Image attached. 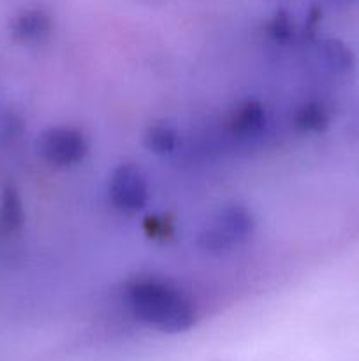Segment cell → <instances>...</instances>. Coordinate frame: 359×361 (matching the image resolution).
Instances as JSON below:
<instances>
[{"instance_id":"obj_1","label":"cell","mask_w":359,"mask_h":361,"mask_svg":"<svg viewBox=\"0 0 359 361\" xmlns=\"http://www.w3.org/2000/svg\"><path fill=\"white\" fill-rule=\"evenodd\" d=\"M125 296L134 317L162 334H183L196 324L192 302L169 282L136 279L127 286Z\"/></svg>"},{"instance_id":"obj_2","label":"cell","mask_w":359,"mask_h":361,"mask_svg":"<svg viewBox=\"0 0 359 361\" xmlns=\"http://www.w3.org/2000/svg\"><path fill=\"white\" fill-rule=\"evenodd\" d=\"M253 229L256 219L245 204H225L203 226L197 235V245L210 256H222L246 242Z\"/></svg>"},{"instance_id":"obj_3","label":"cell","mask_w":359,"mask_h":361,"mask_svg":"<svg viewBox=\"0 0 359 361\" xmlns=\"http://www.w3.org/2000/svg\"><path fill=\"white\" fill-rule=\"evenodd\" d=\"M87 136L80 129L70 126H55L42 130L35 141V150L53 166H74L83 161L88 154Z\"/></svg>"},{"instance_id":"obj_4","label":"cell","mask_w":359,"mask_h":361,"mask_svg":"<svg viewBox=\"0 0 359 361\" xmlns=\"http://www.w3.org/2000/svg\"><path fill=\"white\" fill-rule=\"evenodd\" d=\"M108 194L116 210L123 214H137L146 207L150 197L146 175L136 164H120L109 176Z\"/></svg>"},{"instance_id":"obj_5","label":"cell","mask_w":359,"mask_h":361,"mask_svg":"<svg viewBox=\"0 0 359 361\" xmlns=\"http://www.w3.org/2000/svg\"><path fill=\"white\" fill-rule=\"evenodd\" d=\"M51 30V16L41 7H28L20 11L9 21L11 37L21 44H39L49 37Z\"/></svg>"},{"instance_id":"obj_6","label":"cell","mask_w":359,"mask_h":361,"mask_svg":"<svg viewBox=\"0 0 359 361\" xmlns=\"http://www.w3.org/2000/svg\"><path fill=\"white\" fill-rule=\"evenodd\" d=\"M266 122V108L257 99H243L236 102L227 113V127L236 136H257L264 130Z\"/></svg>"},{"instance_id":"obj_7","label":"cell","mask_w":359,"mask_h":361,"mask_svg":"<svg viewBox=\"0 0 359 361\" xmlns=\"http://www.w3.org/2000/svg\"><path fill=\"white\" fill-rule=\"evenodd\" d=\"M315 55L324 71L334 76H345L354 69V53L341 39L322 37L315 42Z\"/></svg>"},{"instance_id":"obj_8","label":"cell","mask_w":359,"mask_h":361,"mask_svg":"<svg viewBox=\"0 0 359 361\" xmlns=\"http://www.w3.org/2000/svg\"><path fill=\"white\" fill-rule=\"evenodd\" d=\"M292 123L301 133H324L331 123L329 106L319 99H308L296 108L294 115H292Z\"/></svg>"},{"instance_id":"obj_9","label":"cell","mask_w":359,"mask_h":361,"mask_svg":"<svg viewBox=\"0 0 359 361\" xmlns=\"http://www.w3.org/2000/svg\"><path fill=\"white\" fill-rule=\"evenodd\" d=\"M25 224V208L16 187L6 185L0 192V233L14 235Z\"/></svg>"},{"instance_id":"obj_10","label":"cell","mask_w":359,"mask_h":361,"mask_svg":"<svg viewBox=\"0 0 359 361\" xmlns=\"http://www.w3.org/2000/svg\"><path fill=\"white\" fill-rule=\"evenodd\" d=\"M180 141L178 129L168 120H157L150 123L143 134V145L155 155H169L176 150Z\"/></svg>"},{"instance_id":"obj_11","label":"cell","mask_w":359,"mask_h":361,"mask_svg":"<svg viewBox=\"0 0 359 361\" xmlns=\"http://www.w3.org/2000/svg\"><path fill=\"white\" fill-rule=\"evenodd\" d=\"M266 35L270 41L277 44H287L296 37V21L291 13L285 9H278L264 25Z\"/></svg>"},{"instance_id":"obj_12","label":"cell","mask_w":359,"mask_h":361,"mask_svg":"<svg viewBox=\"0 0 359 361\" xmlns=\"http://www.w3.org/2000/svg\"><path fill=\"white\" fill-rule=\"evenodd\" d=\"M25 130V118L18 109L0 106V145H7L20 137Z\"/></svg>"},{"instance_id":"obj_13","label":"cell","mask_w":359,"mask_h":361,"mask_svg":"<svg viewBox=\"0 0 359 361\" xmlns=\"http://www.w3.org/2000/svg\"><path fill=\"white\" fill-rule=\"evenodd\" d=\"M143 229L148 238L168 240L175 235V222L168 215H148L143 222Z\"/></svg>"},{"instance_id":"obj_14","label":"cell","mask_w":359,"mask_h":361,"mask_svg":"<svg viewBox=\"0 0 359 361\" xmlns=\"http://www.w3.org/2000/svg\"><path fill=\"white\" fill-rule=\"evenodd\" d=\"M320 20H322V13H320L319 7L313 6L312 9L308 11V14H306V18H305V25H303V28H301L303 37H305V39L306 37L315 39L317 28H319Z\"/></svg>"}]
</instances>
